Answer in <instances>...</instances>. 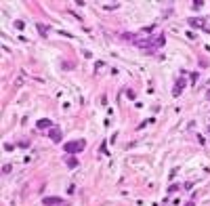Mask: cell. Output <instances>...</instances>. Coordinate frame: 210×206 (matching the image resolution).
Masks as SVG:
<instances>
[{"instance_id": "6da1fadb", "label": "cell", "mask_w": 210, "mask_h": 206, "mask_svg": "<svg viewBox=\"0 0 210 206\" xmlns=\"http://www.w3.org/2000/svg\"><path fill=\"white\" fill-rule=\"evenodd\" d=\"M86 147V141L84 139H76V141H67V143H63V151L65 154H80L82 149Z\"/></svg>"}, {"instance_id": "7a4b0ae2", "label": "cell", "mask_w": 210, "mask_h": 206, "mask_svg": "<svg viewBox=\"0 0 210 206\" xmlns=\"http://www.w3.org/2000/svg\"><path fill=\"white\" fill-rule=\"evenodd\" d=\"M49 139H51V141H55V143H59V141H61V130H59V126H53V128H51Z\"/></svg>"}, {"instance_id": "3957f363", "label": "cell", "mask_w": 210, "mask_h": 206, "mask_svg": "<svg viewBox=\"0 0 210 206\" xmlns=\"http://www.w3.org/2000/svg\"><path fill=\"white\" fill-rule=\"evenodd\" d=\"M42 204H44V206H61L63 200H61V198H44ZM63 206H65V204H63Z\"/></svg>"}, {"instance_id": "277c9868", "label": "cell", "mask_w": 210, "mask_h": 206, "mask_svg": "<svg viewBox=\"0 0 210 206\" xmlns=\"http://www.w3.org/2000/svg\"><path fill=\"white\" fill-rule=\"evenodd\" d=\"M183 88H185V80H179V82L174 84V90H172V95H174V97H179Z\"/></svg>"}, {"instance_id": "5b68a950", "label": "cell", "mask_w": 210, "mask_h": 206, "mask_svg": "<svg viewBox=\"0 0 210 206\" xmlns=\"http://www.w3.org/2000/svg\"><path fill=\"white\" fill-rule=\"evenodd\" d=\"M38 128H53V122L46 120V118H42V120H38Z\"/></svg>"}, {"instance_id": "8992f818", "label": "cell", "mask_w": 210, "mask_h": 206, "mask_svg": "<svg viewBox=\"0 0 210 206\" xmlns=\"http://www.w3.org/2000/svg\"><path fill=\"white\" fill-rule=\"evenodd\" d=\"M65 164H67L69 168H76V166H78V158H74V156H69V158L65 160Z\"/></svg>"}, {"instance_id": "52a82bcc", "label": "cell", "mask_w": 210, "mask_h": 206, "mask_svg": "<svg viewBox=\"0 0 210 206\" xmlns=\"http://www.w3.org/2000/svg\"><path fill=\"white\" fill-rule=\"evenodd\" d=\"M189 25H191V28H204V21L193 17V19H189Z\"/></svg>"}, {"instance_id": "ba28073f", "label": "cell", "mask_w": 210, "mask_h": 206, "mask_svg": "<svg viewBox=\"0 0 210 206\" xmlns=\"http://www.w3.org/2000/svg\"><path fill=\"white\" fill-rule=\"evenodd\" d=\"M38 32H40V36H42V38H46V34H49V30H46L42 23H38Z\"/></svg>"}, {"instance_id": "9c48e42d", "label": "cell", "mask_w": 210, "mask_h": 206, "mask_svg": "<svg viewBox=\"0 0 210 206\" xmlns=\"http://www.w3.org/2000/svg\"><path fill=\"white\" fill-rule=\"evenodd\" d=\"M2 173L9 175V173H11V164H4V166H2Z\"/></svg>"}, {"instance_id": "30bf717a", "label": "cell", "mask_w": 210, "mask_h": 206, "mask_svg": "<svg viewBox=\"0 0 210 206\" xmlns=\"http://www.w3.org/2000/svg\"><path fill=\"white\" fill-rule=\"evenodd\" d=\"M200 7H204V2H202V0H195V2H193V9H200Z\"/></svg>"}, {"instance_id": "8fae6325", "label": "cell", "mask_w": 210, "mask_h": 206, "mask_svg": "<svg viewBox=\"0 0 210 206\" xmlns=\"http://www.w3.org/2000/svg\"><path fill=\"white\" fill-rule=\"evenodd\" d=\"M185 206H195V204H193V202H187V204H185Z\"/></svg>"}]
</instances>
